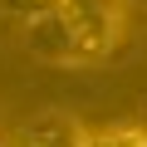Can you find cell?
Returning <instances> with one entry per match:
<instances>
[{"instance_id": "6da1fadb", "label": "cell", "mask_w": 147, "mask_h": 147, "mask_svg": "<svg viewBox=\"0 0 147 147\" xmlns=\"http://www.w3.org/2000/svg\"><path fill=\"white\" fill-rule=\"evenodd\" d=\"M123 0H64L30 20V49L59 64L103 59L123 39Z\"/></svg>"}, {"instance_id": "7a4b0ae2", "label": "cell", "mask_w": 147, "mask_h": 147, "mask_svg": "<svg viewBox=\"0 0 147 147\" xmlns=\"http://www.w3.org/2000/svg\"><path fill=\"white\" fill-rule=\"evenodd\" d=\"M15 147H88V127L69 113H44L20 127Z\"/></svg>"}, {"instance_id": "3957f363", "label": "cell", "mask_w": 147, "mask_h": 147, "mask_svg": "<svg viewBox=\"0 0 147 147\" xmlns=\"http://www.w3.org/2000/svg\"><path fill=\"white\" fill-rule=\"evenodd\" d=\"M88 147H147V127H103L88 132Z\"/></svg>"}, {"instance_id": "277c9868", "label": "cell", "mask_w": 147, "mask_h": 147, "mask_svg": "<svg viewBox=\"0 0 147 147\" xmlns=\"http://www.w3.org/2000/svg\"><path fill=\"white\" fill-rule=\"evenodd\" d=\"M0 147H15V142H0Z\"/></svg>"}]
</instances>
